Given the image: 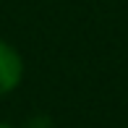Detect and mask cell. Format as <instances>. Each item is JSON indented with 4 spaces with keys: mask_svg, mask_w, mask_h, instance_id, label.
<instances>
[{
    "mask_svg": "<svg viewBox=\"0 0 128 128\" xmlns=\"http://www.w3.org/2000/svg\"><path fill=\"white\" fill-rule=\"evenodd\" d=\"M21 78H24V60L18 50L5 39H0V97L18 89Z\"/></svg>",
    "mask_w": 128,
    "mask_h": 128,
    "instance_id": "6da1fadb",
    "label": "cell"
},
{
    "mask_svg": "<svg viewBox=\"0 0 128 128\" xmlns=\"http://www.w3.org/2000/svg\"><path fill=\"white\" fill-rule=\"evenodd\" d=\"M0 128H13V126H8V123H0Z\"/></svg>",
    "mask_w": 128,
    "mask_h": 128,
    "instance_id": "7a4b0ae2",
    "label": "cell"
}]
</instances>
